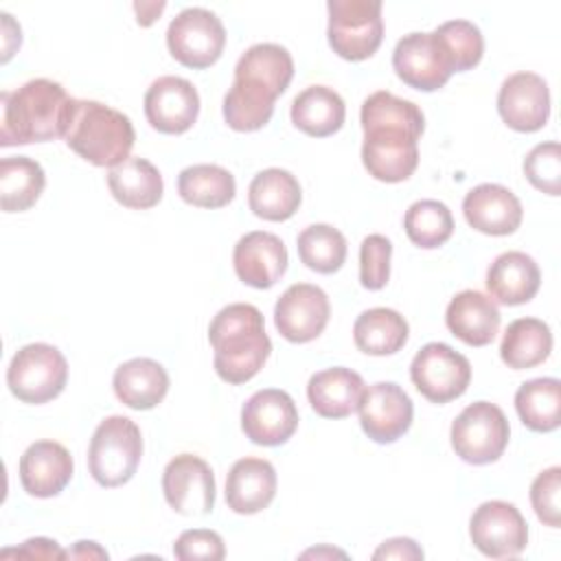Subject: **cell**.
Masks as SVG:
<instances>
[{
    "label": "cell",
    "mask_w": 561,
    "mask_h": 561,
    "mask_svg": "<svg viewBox=\"0 0 561 561\" xmlns=\"http://www.w3.org/2000/svg\"><path fill=\"white\" fill-rule=\"evenodd\" d=\"M164 7H167L164 2H134V9L138 13V24L149 26L151 22H156V18L162 13Z\"/></svg>",
    "instance_id": "obj_46"
},
{
    "label": "cell",
    "mask_w": 561,
    "mask_h": 561,
    "mask_svg": "<svg viewBox=\"0 0 561 561\" xmlns=\"http://www.w3.org/2000/svg\"><path fill=\"white\" fill-rule=\"evenodd\" d=\"M107 186L114 199L134 210L153 208L162 199L164 182L160 171L145 158H127L107 173Z\"/></svg>",
    "instance_id": "obj_28"
},
{
    "label": "cell",
    "mask_w": 561,
    "mask_h": 561,
    "mask_svg": "<svg viewBox=\"0 0 561 561\" xmlns=\"http://www.w3.org/2000/svg\"><path fill=\"white\" fill-rule=\"evenodd\" d=\"M405 318L388 307H373L357 316L353 324L355 346L366 355H392L408 342Z\"/></svg>",
    "instance_id": "obj_30"
},
{
    "label": "cell",
    "mask_w": 561,
    "mask_h": 561,
    "mask_svg": "<svg viewBox=\"0 0 561 561\" xmlns=\"http://www.w3.org/2000/svg\"><path fill=\"white\" fill-rule=\"evenodd\" d=\"M434 33L451 59L454 72H465L480 64L484 53V39L480 28L473 22L449 20V22H443Z\"/></svg>",
    "instance_id": "obj_39"
},
{
    "label": "cell",
    "mask_w": 561,
    "mask_h": 561,
    "mask_svg": "<svg viewBox=\"0 0 561 561\" xmlns=\"http://www.w3.org/2000/svg\"><path fill=\"white\" fill-rule=\"evenodd\" d=\"M559 493H561V469L550 467L541 471L533 484H530V504L535 508V515L539 522H543L550 528H559Z\"/></svg>",
    "instance_id": "obj_42"
},
{
    "label": "cell",
    "mask_w": 561,
    "mask_h": 561,
    "mask_svg": "<svg viewBox=\"0 0 561 561\" xmlns=\"http://www.w3.org/2000/svg\"><path fill=\"white\" fill-rule=\"evenodd\" d=\"M180 197L197 208H221L237 193L234 178L219 164H193L178 175Z\"/></svg>",
    "instance_id": "obj_36"
},
{
    "label": "cell",
    "mask_w": 561,
    "mask_h": 561,
    "mask_svg": "<svg viewBox=\"0 0 561 561\" xmlns=\"http://www.w3.org/2000/svg\"><path fill=\"white\" fill-rule=\"evenodd\" d=\"M511 427L495 403L476 401L467 405L451 423V447L469 465L495 462L508 445Z\"/></svg>",
    "instance_id": "obj_7"
},
{
    "label": "cell",
    "mask_w": 561,
    "mask_h": 561,
    "mask_svg": "<svg viewBox=\"0 0 561 561\" xmlns=\"http://www.w3.org/2000/svg\"><path fill=\"white\" fill-rule=\"evenodd\" d=\"M298 427V410L294 399L278 388L254 392L241 410V430L263 447H276L291 438Z\"/></svg>",
    "instance_id": "obj_16"
},
{
    "label": "cell",
    "mask_w": 561,
    "mask_h": 561,
    "mask_svg": "<svg viewBox=\"0 0 561 561\" xmlns=\"http://www.w3.org/2000/svg\"><path fill=\"white\" fill-rule=\"evenodd\" d=\"M392 243L383 234H368L359 245V280L366 289L377 291L390 278Z\"/></svg>",
    "instance_id": "obj_41"
},
{
    "label": "cell",
    "mask_w": 561,
    "mask_h": 561,
    "mask_svg": "<svg viewBox=\"0 0 561 561\" xmlns=\"http://www.w3.org/2000/svg\"><path fill=\"white\" fill-rule=\"evenodd\" d=\"M15 554H20V557H42V559H64L66 557V552L57 546V541L46 539V537L26 539L22 543V548L15 550Z\"/></svg>",
    "instance_id": "obj_45"
},
{
    "label": "cell",
    "mask_w": 561,
    "mask_h": 561,
    "mask_svg": "<svg viewBox=\"0 0 561 561\" xmlns=\"http://www.w3.org/2000/svg\"><path fill=\"white\" fill-rule=\"evenodd\" d=\"M500 309L493 298L482 291L465 289L456 294L445 311V324L469 346H486L500 331Z\"/></svg>",
    "instance_id": "obj_22"
},
{
    "label": "cell",
    "mask_w": 561,
    "mask_h": 561,
    "mask_svg": "<svg viewBox=\"0 0 561 561\" xmlns=\"http://www.w3.org/2000/svg\"><path fill=\"white\" fill-rule=\"evenodd\" d=\"M329 316V296L311 283L287 287L274 307V324L278 333L294 344L316 340L324 331Z\"/></svg>",
    "instance_id": "obj_15"
},
{
    "label": "cell",
    "mask_w": 561,
    "mask_h": 561,
    "mask_svg": "<svg viewBox=\"0 0 561 561\" xmlns=\"http://www.w3.org/2000/svg\"><path fill=\"white\" fill-rule=\"evenodd\" d=\"M294 77V59L280 44H254L234 66V79H245L265 85L280 96Z\"/></svg>",
    "instance_id": "obj_34"
},
{
    "label": "cell",
    "mask_w": 561,
    "mask_h": 561,
    "mask_svg": "<svg viewBox=\"0 0 561 561\" xmlns=\"http://www.w3.org/2000/svg\"><path fill=\"white\" fill-rule=\"evenodd\" d=\"M300 261L318 272V274H333L346 261V239L344 234L329 226V224H313L307 226L296 239Z\"/></svg>",
    "instance_id": "obj_37"
},
{
    "label": "cell",
    "mask_w": 561,
    "mask_h": 561,
    "mask_svg": "<svg viewBox=\"0 0 561 561\" xmlns=\"http://www.w3.org/2000/svg\"><path fill=\"white\" fill-rule=\"evenodd\" d=\"M364 145L362 162L379 182H403L419 167V138L421 134L399 125H362Z\"/></svg>",
    "instance_id": "obj_9"
},
{
    "label": "cell",
    "mask_w": 561,
    "mask_h": 561,
    "mask_svg": "<svg viewBox=\"0 0 561 561\" xmlns=\"http://www.w3.org/2000/svg\"><path fill=\"white\" fill-rule=\"evenodd\" d=\"M276 469L265 458L237 460L226 478V504L239 515L267 508L276 495Z\"/></svg>",
    "instance_id": "obj_23"
},
{
    "label": "cell",
    "mask_w": 561,
    "mask_h": 561,
    "mask_svg": "<svg viewBox=\"0 0 561 561\" xmlns=\"http://www.w3.org/2000/svg\"><path fill=\"white\" fill-rule=\"evenodd\" d=\"M541 272L526 252L508 250L495 256L486 272V289L491 296L508 307L524 305L539 291Z\"/></svg>",
    "instance_id": "obj_25"
},
{
    "label": "cell",
    "mask_w": 561,
    "mask_h": 561,
    "mask_svg": "<svg viewBox=\"0 0 561 561\" xmlns=\"http://www.w3.org/2000/svg\"><path fill=\"white\" fill-rule=\"evenodd\" d=\"M524 175L528 182L552 197L561 195V147L557 140L535 145L524 158Z\"/></svg>",
    "instance_id": "obj_40"
},
{
    "label": "cell",
    "mask_w": 561,
    "mask_h": 561,
    "mask_svg": "<svg viewBox=\"0 0 561 561\" xmlns=\"http://www.w3.org/2000/svg\"><path fill=\"white\" fill-rule=\"evenodd\" d=\"M46 186L42 164L28 156L0 160V204L4 213H22L35 206Z\"/></svg>",
    "instance_id": "obj_32"
},
{
    "label": "cell",
    "mask_w": 561,
    "mask_h": 561,
    "mask_svg": "<svg viewBox=\"0 0 561 561\" xmlns=\"http://www.w3.org/2000/svg\"><path fill=\"white\" fill-rule=\"evenodd\" d=\"M20 482L33 497L59 495L72 478L70 451L57 440H35L20 458Z\"/></svg>",
    "instance_id": "obj_21"
},
{
    "label": "cell",
    "mask_w": 561,
    "mask_h": 561,
    "mask_svg": "<svg viewBox=\"0 0 561 561\" xmlns=\"http://www.w3.org/2000/svg\"><path fill=\"white\" fill-rule=\"evenodd\" d=\"M167 46L175 61L186 68L213 66L226 46V28L221 20L202 7L180 11L167 28Z\"/></svg>",
    "instance_id": "obj_8"
},
{
    "label": "cell",
    "mask_w": 561,
    "mask_h": 561,
    "mask_svg": "<svg viewBox=\"0 0 561 561\" xmlns=\"http://www.w3.org/2000/svg\"><path fill=\"white\" fill-rule=\"evenodd\" d=\"M68 381V362L59 348L46 342L22 346L7 368V386L24 403H46L61 394Z\"/></svg>",
    "instance_id": "obj_6"
},
{
    "label": "cell",
    "mask_w": 561,
    "mask_h": 561,
    "mask_svg": "<svg viewBox=\"0 0 561 561\" xmlns=\"http://www.w3.org/2000/svg\"><path fill=\"white\" fill-rule=\"evenodd\" d=\"M287 248L280 237L265 230L243 234L232 252V265L239 280L256 289L276 285L287 270Z\"/></svg>",
    "instance_id": "obj_19"
},
{
    "label": "cell",
    "mask_w": 561,
    "mask_h": 561,
    "mask_svg": "<svg viewBox=\"0 0 561 561\" xmlns=\"http://www.w3.org/2000/svg\"><path fill=\"white\" fill-rule=\"evenodd\" d=\"M167 504L180 515H208L215 506V476L206 460L180 454L162 471Z\"/></svg>",
    "instance_id": "obj_13"
},
{
    "label": "cell",
    "mask_w": 561,
    "mask_h": 561,
    "mask_svg": "<svg viewBox=\"0 0 561 561\" xmlns=\"http://www.w3.org/2000/svg\"><path fill=\"white\" fill-rule=\"evenodd\" d=\"M142 436L129 416H107L90 438L88 469L90 476L107 489L129 482L140 465Z\"/></svg>",
    "instance_id": "obj_4"
},
{
    "label": "cell",
    "mask_w": 561,
    "mask_h": 561,
    "mask_svg": "<svg viewBox=\"0 0 561 561\" xmlns=\"http://www.w3.org/2000/svg\"><path fill=\"white\" fill-rule=\"evenodd\" d=\"M66 557H77V559H107V552L103 548H99L94 541H77V546L72 550H66Z\"/></svg>",
    "instance_id": "obj_47"
},
{
    "label": "cell",
    "mask_w": 561,
    "mask_h": 561,
    "mask_svg": "<svg viewBox=\"0 0 561 561\" xmlns=\"http://www.w3.org/2000/svg\"><path fill=\"white\" fill-rule=\"evenodd\" d=\"M469 537L473 546L491 559L517 557L528 546V524L515 504L489 500L473 511Z\"/></svg>",
    "instance_id": "obj_11"
},
{
    "label": "cell",
    "mask_w": 561,
    "mask_h": 561,
    "mask_svg": "<svg viewBox=\"0 0 561 561\" xmlns=\"http://www.w3.org/2000/svg\"><path fill=\"white\" fill-rule=\"evenodd\" d=\"M346 118L342 96L327 85H309L291 101V123L313 138L335 134Z\"/></svg>",
    "instance_id": "obj_29"
},
{
    "label": "cell",
    "mask_w": 561,
    "mask_h": 561,
    "mask_svg": "<svg viewBox=\"0 0 561 561\" xmlns=\"http://www.w3.org/2000/svg\"><path fill=\"white\" fill-rule=\"evenodd\" d=\"M173 554L182 561H193V559L219 561L226 557V546H224V539L215 530L193 528V530H184L175 539Z\"/></svg>",
    "instance_id": "obj_43"
},
{
    "label": "cell",
    "mask_w": 561,
    "mask_h": 561,
    "mask_svg": "<svg viewBox=\"0 0 561 561\" xmlns=\"http://www.w3.org/2000/svg\"><path fill=\"white\" fill-rule=\"evenodd\" d=\"M519 421L533 432H552L561 423V381L537 377L524 381L515 392Z\"/></svg>",
    "instance_id": "obj_35"
},
{
    "label": "cell",
    "mask_w": 561,
    "mask_h": 561,
    "mask_svg": "<svg viewBox=\"0 0 561 561\" xmlns=\"http://www.w3.org/2000/svg\"><path fill=\"white\" fill-rule=\"evenodd\" d=\"M410 379L432 403H447L465 394L471 381L469 359L445 342L425 344L410 364Z\"/></svg>",
    "instance_id": "obj_10"
},
{
    "label": "cell",
    "mask_w": 561,
    "mask_h": 561,
    "mask_svg": "<svg viewBox=\"0 0 561 561\" xmlns=\"http://www.w3.org/2000/svg\"><path fill=\"white\" fill-rule=\"evenodd\" d=\"M403 228L414 245L432 250L443 245L451 237L454 217L447 204L438 199H419L405 210Z\"/></svg>",
    "instance_id": "obj_38"
},
{
    "label": "cell",
    "mask_w": 561,
    "mask_h": 561,
    "mask_svg": "<svg viewBox=\"0 0 561 561\" xmlns=\"http://www.w3.org/2000/svg\"><path fill=\"white\" fill-rule=\"evenodd\" d=\"M392 68L397 77L421 92L443 88L454 75L449 55L436 33H408L392 50Z\"/></svg>",
    "instance_id": "obj_12"
},
{
    "label": "cell",
    "mask_w": 561,
    "mask_h": 561,
    "mask_svg": "<svg viewBox=\"0 0 561 561\" xmlns=\"http://www.w3.org/2000/svg\"><path fill=\"white\" fill-rule=\"evenodd\" d=\"M278 96L261 83L234 79L224 96V118L234 131H256L270 123Z\"/></svg>",
    "instance_id": "obj_33"
},
{
    "label": "cell",
    "mask_w": 561,
    "mask_h": 561,
    "mask_svg": "<svg viewBox=\"0 0 561 561\" xmlns=\"http://www.w3.org/2000/svg\"><path fill=\"white\" fill-rule=\"evenodd\" d=\"M462 213L467 224L484 234L504 237L513 234L524 217L517 195L502 184H478L462 199Z\"/></svg>",
    "instance_id": "obj_20"
},
{
    "label": "cell",
    "mask_w": 561,
    "mask_h": 561,
    "mask_svg": "<svg viewBox=\"0 0 561 561\" xmlns=\"http://www.w3.org/2000/svg\"><path fill=\"white\" fill-rule=\"evenodd\" d=\"M497 112L515 131H537L550 118V90L543 77L535 72L508 75L497 92Z\"/></svg>",
    "instance_id": "obj_17"
},
{
    "label": "cell",
    "mask_w": 561,
    "mask_h": 561,
    "mask_svg": "<svg viewBox=\"0 0 561 561\" xmlns=\"http://www.w3.org/2000/svg\"><path fill=\"white\" fill-rule=\"evenodd\" d=\"M0 145H31L64 138L70 114L72 96L66 94L61 83L50 79H31L13 92H2Z\"/></svg>",
    "instance_id": "obj_1"
},
{
    "label": "cell",
    "mask_w": 561,
    "mask_h": 561,
    "mask_svg": "<svg viewBox=\"0 0 561 561\" xmlns=\"http://www.w3.org/2000/svg\"><path fill=\"white\" fill-rule=\"evenodd\" d=\"M121 403L131 410H151L169 392V375L162 364L149 357H134L121 364L112 379Z\"/></svg>",
    "instance_id": "obj_26"
},
{
    "label": "cell",
    "mask_w": 561,
    "mask_h": 561,
    "mask_svg": "<svg viewBox=\"0 0 561 561\" xmlns=\"http://www.w3.org/2000/svg\"><path fill=\"white\" fill-rule=\"evenodd\" d=\"M302 202L298 180L285 169H265L256 173L248 188L250 210L267 221L289 219Z\"/></svg>",
    "instance_id": "obj_27"
},
{
    "label": "cell",
    "mask_w": 561,
    "mask_h": 561,
    "mask_svg": "<svg viewBox=\"0 0 561 561\" xmlns=\"http://www.w3.org/2000/svg\"><path fill=\"white\" fill-rule=\"evenodd\" d=\"M199 114V94L188 79L164 75L145 92V116L160 134H184Z\"/></svg>",
    "instance_id": "obj_18"
},
{
    "label": "cell",
    "mask_w": 561,
    "mask_h": 561,
    "mask_svg": "<svg viewBox=\"0 0 561 561\" xmlns=\"http://www.w3.org/2000/svg\"><path fill=\"white\" fill-rule=\"evenodd\" d=\"M373 559H423V550L410 537H394L383 541L373 552Z\"/></svg>",
    "instance_id": "obj_44"
},
{
    "label": "cell",
    "mask_w": 561,
    "mask_h": 561,
    "mask_svg": "<svg viewBox=\"0 0 561 561\" xmlns=\"http://www.w3.org/2000/svg\"><path fill=\"white\" fill-rule=\"evenodd\" d=\"M552 351L550 327L539 318L513 320L502 337L500 357L513 370H524L548 359Z\"/></svg>",
    "instance_id": "obj_31"
},
{
    "label": "cell",
    "mask_w": 561,
    "mask_h": 561,
    "mask_svg": "<svg viewBox=\"0 0 561 561\" xmlns=\"http://www.w3.org/2000/svg\"><path fill=\"white\" fill-rule=\"evenodd\" d=\"M357 410L366 436L381 445L401 438L410 430L414 416L412 399L401 386L392 381H379L368 386V390H364L362 394Z\"/></svg>",
    "instance_id": "obj_14"
},
{
    "label": "cell",
    "mask_w": 561,
    "mask_h": 561,
    "mask_svg": "<svg viewBox=\"0 0 561 561\" xmlns=\"http://www.w3.org/2000/svg\"><path fill=\"white\" fill-rule=\"evenodd\" d=\"M64 140L90 164L112 169L129 158L136 131L127 114L99 101L75 99Z\"/></svg>",
    "instance_id": "obj_3"
},
{
    "label": "cell",
    "mask_w": 561,
    "mask_h": 561,
    "mask_svg": "<svg viewBox=\"0 0 561 561\" xmlns=\"http://www.w3.org/2000/svg\"><path fill=\"white\" fill-rule=\"evenodd\" d=\"M208 340L215 351V373L232 386L250 381L272 353L263 313L248 302L219 309L208 327Z\"/></svg>",
    "instance_id": "obj_2"
},
{
    "label": "cell",
    "mask_w": 561,
    "mask_h": 561,
    "mask_svg": "<svg viewBox=\"0 0 561 561\" xmlns=\"http://www.w3.org/2000/svg\"><path fill=\"white\" fill-rule=\"evenodd\" d=\"M329 44L348 61H362L377 53L383 39L381 0H329Z\"/></svg>",
    "instance_id": "obj_5"
},
{
    "label": "cell",
    "mask_w": 561,
    "mask_h": 561,
    "mask_svg": "<svg viewBox=\"0 0 561 561\" xmlns=\"http://www.w3.org/2000/svg\"><path fill=\"white\" fill-rule=\"evenodd\" d=\"M364 390L362 375L344 366H333L311 375L307 399L316 414L324 419H344L357 410Z\"/></svg>",
    "instance_id": "obj_24"
}]
</instances>
